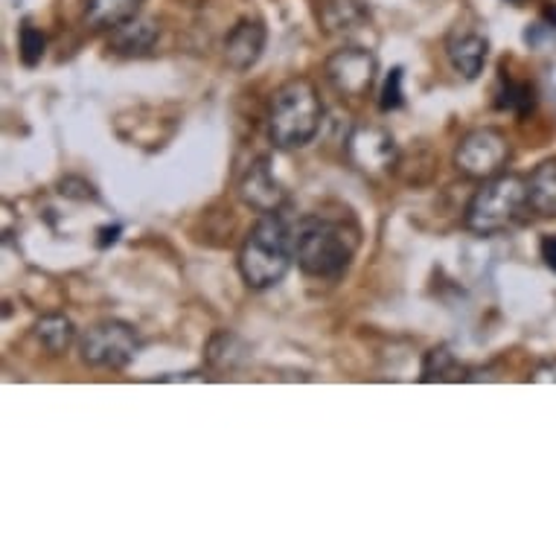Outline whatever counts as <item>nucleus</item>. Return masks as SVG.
<instances>
[{"label": "nucleus", "instance_id": "13", "mask_svg": "<svg viewBox=\"0 0 556 556\" xmlns=\"http://www.w3.org/2000/svg\"><path fill=\"white\" fill-rule=\"evenodd\" d=\"M318 21L332 36L353 33L367 21L365 0H318Z\"/></svg>", "mask_w": 556, "mask_h": 556}, {"label": "nucleus", "instance_id": "6", "mask_svg": "<svg viewBox=\"0 0 556 556\" xmlns=\"http://www.w3.org/2000/svg\"><path fill=\"white\" fill-rule=\"evenodd\" d=\"M510 161V140L498 128H472L455 149L457 173L472 181H490Z\"/></svg>", "mask_w": 556, "mask_h": 556}, {"label": "nucleus", "instance_id": "7", "mask_svg": "<svg viewBox=\"0 0 556 556\" xmlns=\"http://www.w3.org/2000/svg\"><path fill=\"white\" fill-rule=\"evenodd\" d=\"M379 62L367 47H341L324 64L327 83L346 100H365L376 83Z\"/></svg>", "mask_w": 556, "mask_h": 556}, {"label": "nucleus", "instance_id": "9", "mask_svg": "<svg viewBox=\"0 0 556 556\" xmlns=\"http://www.w3.org/2000/svg\"><path fill=\"white\" fill-rule=\"evenodd\" d=\"M350 155L362 169L374 173V169H391L396 161V143L384 128L376 126H358L350 137Z\"/></svg>", "mask_w": 556, "mask_h": 556}, {"label": "nucleus", "instance_id": "4", "mask_svg": "<svg viewBox=\"0 0 556 556\" xmlns=\"http://www.w3.org/2000/svg\"><path fill=\"white\" fill-rule=\"evenodd\" d=\"M530 211L528 178L519 175H495L481 184L466 207V228L478 237H495L516 228Z\"/></svg>", "mask_w": 556, "mask_h": 556}, {"label": "nucleus", "instance_id": "14", "mask_svg": "<svg viewBox=\"0 0 556 556\" xmlns=\"http://www.w3.org/2000/svg\"><path fill=\"white\" fill-rule=\"evenodd\" d=\"M143 0H85V24L97 33L117 29L126 21L137 18Z\"/></svg>", "mask_w": 556, "mask_h": 556}, {"label": "nucleus", "instance_id": "15", "mask_svg": "<svg viewBox=\"0 0 556 556\" xmlns=\"http://www.w3.org/2000/svg\"><path fill=\"white\" fill-rule=\"evenodd\" d=\"M530 211L539 216H556V161L539 164L528 178Z\"/></svg>", "mask_w": 556, "mask_h": 556}, {"label": "nucleus", "instance_id": "23", "mask_svg": "<svg viewBox=\"0 0 556 556\" xmlns=\"http://www.w3.org/2000/svg\"><path fill=\"white\" fill-rule=\"evenodd\" d=\"M539 254H542V260H545L547 268L556 274V237L542 239V245H539Z\"/></svg>", "mask_w": 556, "mask_h": 556}, {"label": "nucleus", "instance_id": "18", "mask_svg": "<svg viewBox=\"0 0 556 556\" xmlns=\"http://www.w3.org/2000/svg\"><path fill=\"white\" fill-rule=\"evenodd\" d=\"M248 358L245 344L233 332H216L207 344V362L216 370H233Z\"/></svg>", "mask_w": 556, "mask_h": 556}, {"label": "nucleus", "instance_id": "5", "mask_svg": "<svg viewBox=\"0 0 556 556\" xmlns=\"http://www.w3.org/2000/svg\"><path fill=\"white\" fill-rule=\"evenodd\" d=\"M140 353V336L126 320H100L83 332L79 338V356L85 365L119 370Z\"/></svg>", "mask_w": 556, "mask_h": 556}, {"label": "nucleus", "instance_id": "11", "mask_svg": "<svg viewBox=\"0 0 556 556\" xmlns=\"http://www.w3.org/2000/svg\"><path fill=\"white\" fill-rule=\"evenodd\" d=\"M446 53L452 67H455L464 79H478L483 71V64H486L490 45H486V38L478 36V33H464V36L448 38Z\"/></svg>", "mask_w": 556, "mask_h": 556}, {"label": "nucleus", "instance_id": "16", "mask_svg": "<svg viewBox=\"0 0 556 556\" xmlns=\"http://www.w3.org/2000/svg\"><path fill=\"white\" fill-rule=\"evenodd\" d=\"M36 338L41 341V346H45L50 356H62L76 341L74 320L64 318V315H45L36 324Z\"/></svg>", "mask_w": 556, "mask_h": 556}, {"label": "nucleus", "instance_id": "8", "mask_svg": "<svg viewBox=\"0 0 556 556\" xmlns=\"http://www.w3.org/2000/svg\"><path fill=\"white\" fill-rule=\"evenodd\" d=\"M239 199L245 201L248 207L256 213H280L286 204V190L283 184L277 181V175H274L271 164L260 157L254 164L248 166L245 175H242V181H239Z\"/></svg>", "mask_w": 556, "mask_h": 556}, {"label": "nucleus", "instance_id": "19", "mask_svg": "<svg viewBox=\"0 0 556 556\" xmlns=\"http://www.w3.org/2000/svg\"><path fill=\"white\" fill-rule=\"evenodd\" d=\"M495 105L504 111H516V114H528V111L536 105V91H533L528 83H510V79H507Z\"/></svg>", "mask_w": 556, "mask_h": 556}, {"label": "nucleus", "instance_id": "20", "mask_svg": "<svg viewBox=\"0 0 556 556\" xmlns=\"http://www.w3.org/2000/svg\"><path fill=\"white\" fill-rule=\"evenodd\" d=\"M18 53H21V62L27 64V67H36L41 62V55H45V47H47V38L45 33L33 24H24L21 27V36H18Z\"/></svg>", "mask_w": 556, "mask_h": 556}, {"label": "nucleus", "instance_id": "17", "mask_svg": "<svg viewBox=\"0 0 556 556\" xmlns=\"http://www.w3.org/2000/svg\"><path fill=\"white\" fill-rule=\"evenodd\" d=\"M466 370L457 365L455 353L448 346H434L422 358V382H460Z\"/></svg>", "mask_w": 556, "mask_h": 556}, {"label": "nucleus", "instance_id": "1", "mask_svg": "<svg viewBox=\"0 0 556 556\" xmlns=\"http://www.w3.org/2000/svg\"><path fill=\"white\" fill-rule=\"evenodd\" d=\"M292 245L303 274L318 280H336L356 256L358 233L346 228L344 222L309 213L292 228Z\"/></svg>", "mask_w": 556, "mask_h": 556}, {"label": "nucleus", "instance_id": "2", "mask_svg": "<svg viewBox=\"0 0 556 556\" xmlns=\"http://www.w3.org/2000/svg\"><path fill=\"white\" fill-rule=\"evenodd\" d=\"M292 230L286 228L280 213H268L248 230L237 265L248 289H271L292 268Z\"/></svg>", "mask_w": 556, "mask_h": 556}, {"label": "nucleus", "instance_id": "22", "mask_svg": "<svg viewBox=\"0 0 556 556\" xmlns=\"http://www.w3.org/2000/svg\"><path fill=\"white\" fill-rule=\"evenodd\" d=\"M530 382H536V384L556 382V358H551V362H542L539 367H533V374H530Z\"/></svg>", "mask_w": 556, "mask_h": 556}, {"label": "nucleus", "instance_id": "3", "mask_svg": "<svg viewBox=\"0 0 556 556\" xmlns=\"http://www.w3.org/2000/svg\"><path fill=\"white\" fill-rule=\"evenodd\" d=\"M268 137L277 149H303L315 140L324 119V105L309 79H289L268 102Z\"/></svg>", "mask_w": 556, "mask_h": 556}, {"label": "nucleus", "instance_id": "24", "mask_svg": "<svg viewBox=\"0 0 556 556\" xmlns=\"http://www.w3.org/2000/svg\"><path fill=\"white\" fill-rule=\"evenodd\" d=\"M507 3H521V0H507Z\"/></svg>", "mask_w": 556, "mask_h": 556}, {"label": "nucleus", "instance_id": "12", "mask_svg": "<svg viewBox=\"0 0 556 556\" xmlns=\"http://www.w3.org/2000/svg\"><path fill=\"white\" fill-rule=\"evenodd\" d=\"M157 36H161V29H157L155 21L137 15V18L126 21L123 27L111 29L109 47L119 55H143L155 47Z\"/></svg>", "mask_w": 556, "mask_h": 556}, {"label": "nucleus", "instance_id": "10", "mask_svg": "<svg viewBox=\"0 0 556 556\" xmlns=\"http://www.w3.org/2000/svg\"><path fill=\"white\" fill-rule=\"evenodd\" d=\"M265 27L263 21L242 18L225 38V62L233 71H248L260 62L265 50Z\"/></svg>", "mask_w": 556, "mask_h": 556}, {"label": "nucleus", "instance_id": "21", "mask_svg": "<svg viewBox=\"0 0 556 556\" xmlns=\"http://www.w3.org/2000/svg\"><path fill=\"white\" fill-rule=\"evenodd\" d=\"M402 105V67H393L388 79H384L382 100H379V109L382 111H396Z\"/></svg>", "mask_w": 556, "mask_h": 556}]
</instances>
